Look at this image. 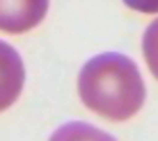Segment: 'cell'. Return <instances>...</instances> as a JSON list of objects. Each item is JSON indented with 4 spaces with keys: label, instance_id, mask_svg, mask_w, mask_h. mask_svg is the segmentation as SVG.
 Segmentation results:
<instances>
[{
    "label": "cell",
    "instance_id": "obj_1",
    "mask_svg": "<svg viewBox=\"0 0 158 141\" xmlns=\"http://www.w3.org/2000/svg\"><path fill=\"white\" fill-rule=\"evenodd\" d=\"M81 102L106 120L135 116L146 100V85L131 58L104 52L83 64L77 79Z\"/></svg>",
    "mask_w": 158,
    "mask_h": 141
},
{
    "label": "cell",
    "instance_id": "obj_2",
    "mask_svg": "<svg viewBox=\"0 0 158 141\" xmlns=\"http://www.w3.org/2000/svg\"><path fill=\"white\" fill-rule=\"evenodd\" d=\"M50 0H0V31L25 33L42 23Z\"/></svg>",
    "mask_w": 158,
    "mask_h": 141
},
{
    "label": "cell",
    "instance_id": "obj_3",
    "mask_svg": "<svg viewBox=\"0 0 158 141\" xmlns=\"http://www.w3.org/2000/svg\"><path fill=\"white\" fill-rule=\"evenodd\" d=\"M25 66L13 46L0 42V112H4L17 102L23 91Z\"/></svg>",
    "mask_w": 158,
    "mask_h": 141
},
{
    "label": "cell",
    "instance_id": "obj_4",
    "mask_svg": "<svg viewBox=\"0 0 158 141\" xmlns=\"http://www.w3.org/2000/svg\"><path fill=\"white\" fill-rule=\"evenodd\" d=\"M143 58L154 79H158V19L148 25L143 33Z\"/></svg>",
    "mask_w": 158,
    "mask_h": 141
},
{
    "label": "cell",
    "instance_id": "obj_5",
    "mask_svg": "<svg viewBox=\"0 0 158 141\" xmlns=\"http://www.w3.org/2000/svg\"><path fill=\"white\" fill-rule=\"evenodd\" d=\"M123 2L129 8L139 10V13H146V15L158 13V0H123Z\"/></svg>",
    "mask_w": 158,
    "mask_h": 141
}]
</instances>
